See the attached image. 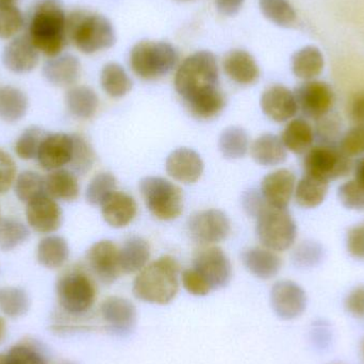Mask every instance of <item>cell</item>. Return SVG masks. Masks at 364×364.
Returning a JSON list of instances; mask_svg holds the SVG:
<instances>
[{"label":"cell","mask_w":364,"mask_h":364,"mask_svg":"<svg viewBox=\"0 0 364 364\" xmlns=\"http://www.w3.org/2000/svg\"><path fill=\"white\" fill-rule=\"evenodd\" d=\"M66 21L61 0H38L30 12L28 36L40 53L57 57L68 42Z\"/></svg>","instance_id":"1"},{"label":"cell","mask_w":364,"mask_h":364,"mask_svg":"<svg viewBox=\"0 0 364 364\" xmlns=\"http://www.w3.org/2000/svg\"><path fill=\"white\" fill-rule=\"evenodd\" d=\"M181 267L171 256L160 257L139 272L134 282V295L140 301L153 305L172 303L178 294Z\"/></svg>","instance_id":"2"},{"label":"cell","mask_w":364,"mask_h":364,"mask_svg":"<svg viewBox=\"0 0 364 364\" xmlns=\"http://www.w3.org/2000/svg\"><path fill=\"white\" fill-rule=\"evenodd\" d=\"M66 33L81 53L91 55L110 48L115 43V31L107 17L87 10H75L68 15Z\"/></svg>","instance_id":"3"},{"label":"cell","mask_w":364,"mask_h":364,"mask_svg":"<svg viewBox=\"0 0 364 364\" xmlns=\"http://www.w3.org/2000/svg\"><path fill=\"white\" fill-rule=\"evenodd\" d=\"M218 85V66L210 51H197L188 55L177 70L175 89L183 102L215 89Z\"/></svg>","instance_id":"4"},{"label":"cell","mask_w":364,"mask_h":364,"mask_svg":"<svg viewBox=\"0 0 364 364\" xmlns=\"http://www.w3.org/2000/svg\"><path fill=\"white\" fill-rule=\"evenodd\" d=\"M178 53L166 42L141 41L130 53V66L136 76L155 80L168 75L178 62Z\"/></svg>","instance_id":"5"},{"label":"cell","mask_w":364,"mask_h":364,"mask_svg":"<svg viewBox=\"0 0 364 364\" xmlns=\"http://www.w3.org/2000/svg\"><path fill=\"white\" fill-rule=\"evenodd\" d=\"M58 301L64 311L72 316L87 314L96 301L95 282L81 269H73L60 276L55 284Z\"/></svg>","instance_id":"6"},{"label":"cell","mask_w":364,"mask_h":364,"mask_svg":"<svg viewBox=\"0 0 364 364\" xmlns=\"http://www.w3.org/2000/svg\"><path fill=\"white\" fill-rule=\"evenodd\" d=\"M256 220L257 237L263 247L274 252H284L292 247L297 227L288 210L267 205Z\"/></svg>","instance_id":"7"},{"label":"cell","mask_w":364,"mask_h":364,"mask_svg":"<svg viewBox=\"0 0 364 364\" xmlns=\"http://www.w3.org/2000/svg\"><path fill=\"white\" fill-rule=\"evenodd\" d=\"M145 205L160 220H173L183 212L181 188L162 177H145L139 184Z\"/></svg>","instance_id":"8"},{"label":"cell","mask_w":364,"mask_h":364,"mask_svg":"<svg viewBox=\"0 0 364 364\" xmlns=\"http://www.w3.org/2000/svg\"><path fill=\"white\" fill-rule=\"evenodd\" d=\"M305 174L327 182L346 177L353 168L352 158L333 144H318L306 153Z\"/></svg>","instance_id":"9"},{"label":"cell","mask_w":364,"mask_h":364,"mask_svg":"<svg viewBox=\"0 0 364 364\" xmlns=\"http://www.w3.org/2000/svg\"><path fill=\"white\" fill-rule=\"evenodd\" d=\"M192 269L205 282L210 290L226 288L232 278V267L224 250L215 246L199 250L193 259Z\"/></svg>","instance_id":"10"},{"label":"cell","mask_w":364,"mask_h":364,"mask_svg":"<svg viewBox=\"0 0 364 364\" xmlns=\"http://www.w3.org/2000/svg\"><path fill=\"white\" fill-rule=\"evenodd\" d=\"M192 240L201 245H212L227 239L231 231L230 220L218 209L195 212L188 220Z\"/></svg>","instance_id":"11"},{"label":"cell","mask_w":364,"mask_h":364,"mask_svg":"<svg viewBox=\"0 0 364 364\" xmlns=\"http://www.w3.org/2000/svg\"><path fill=\"white\" fill-rule=\"evenodd\" d=\"M294 95L299 110L314 121L331 113L335 105L333 87L323 81H306L295 90Z\"/></svg>","instance_id":"12"},{"label":"cell","mask_w":364,"mask_h":364,"mask_svg":"<svg viewBox=\"0 0 364 364\" xmlns=\"http://www.w3.org/2000/svg\"><path fill=\"white\" fill-rule=\"evenodd\" d=\"M100 316L111 335L125 338L132 335L138 323V311L129 299L110 296L100 305Z\"/></svg>","instance_id":"13"},{"label":"cell","mask_w":364,"mask_h":364,"mask_svg":"<svg viewBox=\"0 0 364 364\" xmlns=\"http://www.w3.org/2000/svg\"><path fill=\"white\" fill-rule=\"evenodd\" d=\"M87 267L102 284H114L122 274L119 265V250L110 240L96 242L87 250Z\"/></svg>","instance_id":"14"},{"label":"cell","mask_w":364,"mask_h":364,"mask_svg":"<svg viewBox=\"0 0 364 364\" xmlns=\"http://www.w3.org/2000/svg\"><path fill=\"white\" fill-rule=\"evenodd\" d=\"M272 309L274 314L284 321L294 320L307 308V294L304 289L292 280H280L271 290Z\"/></svg>","instance_id":"15"},{"label":"cell","mask_w":364,"mask_h":364,"mask_svg":"<svg viewBox=\"0 0 364 364\" xmlns=\"http://www.w3.org/2000/svg\"><path fill=\"white\" fill-rule=\"evenodd\" d=\"M26 218L29 226L42 235L55 232L63 222V213L59 203L47 193L27 203Z\"/></svg>","instance_id":"16"},{"label":"cell","mask_w":364,"mask_h":364,"mask_svg":"<svg viewBox=\"0 0 364 364\" xmlns=\"http://www.w3.org/2000/svg\"><path fill=\"white\" fill-rule=\"evenodd\" d=\"M73 151L74 140L72 134L63 132L48 134L41 145L36 159L41 168L53 172L70 164Z\"/></svg>","instance_id":"17"},{"label":"cell","mask_w":364,"mask_h":364,"mask_svg":"<svg viewBox=\"0 0 364 364\" xmlns=\"http://www.w3.org/2000/svg\"><path fill=\"white\" fill-rule=\"evenodd\" d=\"M40 61V51L28 34L13 38L2 53L4 65L15 74H26L33 70Z\"/></svg>","instance_id":"18"},{"label":"cell","mask_w":364,"mask_h":364,"mask_svg":"<svg viewBox=\"0 0 364 364\" xmlns=\"http://www.w3.org/2000/svg\"><path fill=\"white\" fill-rule=\"evenodd\" d=\"M203 159L194 149L181 147L170 154L166 162L168 176L184 184H192L200 179L203 173Z\"/></svg>","instance_id":"19"},{"label":"cell","mask_w":364,"mask_h":364,"mask_svg":"<svg viewBox=\"0 0 364 364\" xmlns=\"http://www.w3.org/2000/svg\"><path fill=\"white\" fill-rule=\"evenodd\" d=\"M263 113L276 123H284L299 112L294 93L284 85H273L261 96Z\"/></svg>","instance_id":"20"},{"label":"cell","mask_w":364,"mask_h":364,"mask_svg":"<svg viewBox=\"0 0 364 364\" xmlns=\"http://www.w3.org/2000/svg\"><path fill=\"white\" fill-rule=\"evenodd\" d=\"M296 186V178L291 171L280 168L269 173L261 182V194L272 207L287 209Z\"/></svg>","instance_id":"21"},{"label":"cell","mask_w":364,"mask_h":364,"mask_svg":"<svg viewBox=\"0 0 364 364\" xmlns=\"http://www.w3.org/2000/svg\"><path fill=\"white\" fill-rule=\"evenodd\" d=\"M105 222L113 228L128 226L138 213V203L132 195L115 191L102 203Z\"/></svg>","instance_id":"22"},{"label":"cell","mask_w":364,"mask_h":364,"mask_svg":"<svg viewBox=\"0 0 364 364\" xmlns=\"http://www.w3.org/2000/svg\"><path fill=\"white\" fill-rule=\"evenodd\" d=\"M227 76L241 85H252L260 78V68L250 53L241 49L229 51L223 60Z\"/></svg>","instance_id":"23"},{"label":"cell","mask_w":364,"mask_h":364,"mask_svg":"<svg viewBox=\"0 0 364 364\" xmlns=\"http://www.w3.org/2000/svg\"><path fill=\"white\" fill-rule=\"evenodd\" d=\"M80 74V61L72 55L49 58L43 66L45 79L55 87H72L78 81Z\"/></svg>","instance_id":"24"},{"label":"cell","mask_w":364,"mask_h":364,"mask_svg":"<svg viewBox=\"0 0 364 364\" xmlns=\"http://www.w3.org/2000/svg\"><path fill=\"white\" fill-rule=\"evenodd\" d=\"M245 269L259 279L275 277L282 269V259L274 250L265 247H252L244 250L241 256Z\"/></svg>","instance_id":"25"},{"label":"cell","mask_w":364,"mask_h":364,"mask_svg":"<svg viewBox=\"0 0 364 364\" xmlns=\"http://www.w3.org/2000/svg\"><path fill=\"white\" fill-rule=\"evenodd\" d=\"M151 259V247L143 237L134 235L125 240L119 250L122 273L136 274L142 271Z\"/></svg>","instance_id":"26"},{"label":"cell","mask_w":364,"mask_h":364,"mask_svg":"<svg viewBox=\"0 0 364 364\" xmlns=\"http://www.w3.org/2000/svg\"><path fill=\"white\" fill-rule=\"evenodd\" d=\"M250 154L256 164L262 166H276L287 160V149L279 136L265 134L257 138L250 146Z\"/></svg>","instance_id":"27"},{"label":"cell","mask_w":364,"mask_h":364,"mask_svg":"<svg viewBox=\"0 0 364 364\" xmlns=\"http://www.w3.org/2000/svg\"><path fill=\"white\" fill-rule=\"evenodd\" d=\"M314 130L306 119H296L291 121L282 132L280 140L287 151L295 155L307 153L314 142Z\"/></svg>","instance_id":"28"},{"label":"cell","mask_w":364,"mask_h":364,"mask_svg":"<svg viewBox=\"0 0 364 364\" xmlns=\"http://www.w3.org/2000/svg\"><path fill=\"white\" fill-rule=\"evenodd\" d=\"M46 193L55 200L75 201L80 194V186L75 173L60 168L45 177Z\"/></svg>","instance_id":"29"},{"label":"cell","mask_w":364,"mask_h":364,"mask_svg":"<svg viewBox=\"0 0 364 364\" xmlns=\"http://www.w3.org/2000/svg\"><path fill=\"white\" fill-rule=\"evenodd\" d=\"M188 112L198 119H212L222 113L226 106V98L218 87L198 94L184 102Z\"/></svg>","instance_id":"30"},{"label":"cell","mask_w":364,"mask_h":364,"mask_svg":"<svg viewBox=\"0 0 364 364\" xmlns=\"http://www.w3.org/2000/svg\"><path fill=\"white\" fill-rule=\"evenodd\" d=\"M324 65V55L318 47H304L292 57L293 74L301 80H314L322 74Z\"/></svg>","instance_id":"31"},{"label":"cell","mask_w":364,"mask_h":364,"mask_svg":"<svg viewBox=\"0 0 364 364\" xmlns=\"http://www.w3.org/2000/svg\"><path fill=\"white\" fill-rule=\"evenodd\" d=\"M65 105L73 117L89 119L94 117L100 105L97 94L85 85L73 87L66 92Z\"/></svg>","instance_id":"32"},{"label":"cell","mask_w":364,"mask_h":364,"mask_svg":"<svg viewBox=\"0 0 364 364\" xmlns=\"http://www.w3.org/2000/svg\"><path fill=\"white\" fill-rule=\"evenodd\" d=\"M70 257L68 242L59 235H48L41 240L36 248V259L43 267L49 269L63 267Z\"/></svg>","instance_id":"33"},{"label":"cell","mask_w":364,"mask_h":364,"mask_svg":"<svg viewBox=\"0 0 364 364\" xmlns=\"http://www.w3.org/2000/svg\"><path fill=\"white\" fill-rule=\"evenodd\" d=\"M29 107L27 95L17 87H0V119L6 123L21 121Z\"/></svg>","instance_id":"34"},{"label":"cell","mask_w":364,"mask_h":364,"mask_svg":"<svg viewBox=\"0 0 364 364\" xmlns=\"http://www.w3.org/2000/svg\"><path fill=\"white\" fill-rule=\"evenodd\" d=\"M329 182L306 175L295 186V200L305 209L318 207L328 193Z\"/></svg>","instance_id":"35"},{"label":"cell","mask_w":364,"mask_h":364,"mask_svg":"<svg viewBox=\"0 0 364 364\" xmlns=\"http://www.w3.org/2000/svg\"><path fill=\"white\" fill-rule=\"evenodd\" d=\"M100 85L102 90L113 98H121L127 95L132 89V79L123 66L117 63L106 64L100 73Z\"/></svg>","instance_id":"36"},{"label":"cell","mask_w":364,"mask_h":364,"mask_svg":"<svg viewBox=\"0 0 364 364\" xmlns=\"http://www.w3.org/2000/svg\"><path fill=\"white\" fill-rule=\"evenodd\" d=\"M218 147L226 159L237 160L245 157L250 149L247 132L237 126L226 128L218 139Z\"/></svg>","instance_id":"37"},{"label":"cell","mask_w":364,"mask_h":364,"mask_svg":"<svg viewBox=\"0 0 364 364\" xmlns=\"http://www.w3.org/2000/svg\"><path fill=\"white\" fill-rule=\"evenodd\" d=\"M30 308V297L25 290L15 287L0 288V311L9 318L25 316Z\"/></svg>","instance_id":"38"},{"label":"cell","mask_w":364,"mask_h":364,"mask_svg":"<svg viewBox=\"0 0 364 364\" xmlns=\"http://www.w3.org/2000/svg\"><path fill=\"white\" fill-rule=\"evenodd\" d=\"M28 227L13 218H0V250L9 252L26 243L29 239Z\"/></svg>","instance_id":"39"},{"label":"cell","mask_w":364,"mask_h":364,"mask_svg":"<svg viewBox=\"0 0 364 364\" xmlns=\"http://www.w3.org/2000/svg\"><path fill=\"white\" fill-rule=\"evenodd\" d=\"M261 12L269 21L282 28L296 23L297 14L288 0H259Z\"/></svg>","instance_id":"40"},{"label":"cell","mask_w":364,"mask_h":364,"mask_svg":"<svg viewBox=\"0 0 364 364\" xmlns=\"http://www.w3.org/2000/svg\"><path fill=\"white\" fill-rule=\"evenodd\" d=\"M14 191L21 203H30L36 197L46 194L45 178L33 171H25L15 179Z\"/></svg>","instance_id":"41"},{"label":"cell","mask_w":364,"mask_h":364,"mask_svg":"<svg viewBox=\"0 0 364 364\" xmlns=\"http://www.w3.org/2000/svg\"><path fill=\"white\" fill-rule=\"evenodd\" d=\"M47 132L36 126L23 130L15 143V154L21 160H32L38 157V151Z\"/></svg>","instance_id":"42"},{"label":"cell","mask_w":364,"mask_h":364,"mask_svg":"<svg viewBox=\"0 0 364 364\" xmlns=\"http://www.w3.org/2000/svg\"><path fill=\"white\" fill-rule=\"evenodd\" d=\"M117 178L111 173H100L96 175L85 191V199L92 205L102 203L117 191Z\"/></svg>","instance_id":"43"},{"label":"cell","mask_w":364,"mask_h":364,"mask_svg":"<svg viewBox=\"0 0 364 364\" xmlns=\"http://www.w3.org/2000/svg\"><path fill=\"white\" fill-rule=\"evenodd\" d=\"M72 136L74 140V151L70 166L75 174H87L95 162V151L85 136L77 134Z\"/></svg>","instance_id":"44"},{"label":"cell","mask_w":364,"mask_h":364,"mask_svg":"<svg viewBox=\"0 0 364 364\" xmlns=\"http://www.w3.org/2000/svg\"><path fill=\"white\" fill-rule=\"evenodd\" d=\"M25 27V17L15 4H0V38H15Z\"/></svg>","instance_id":"45"},{"label":"cell","mask_w":364,"mask_h":364,"mask_svg":"<svg viewBox=\"0 0 364 364\" xmlns=\"http://www.w3.org/2000/svg\"><path fill=\"white\" fill-rule=\"evenodd\" d=\"M324 258V250L316 242L305 241L299 244L292 254V261L299 269H312Z\"/></svg>","instance_id":"46"},{"label":"cell","mask_w":364,"mask_h":364,"mask_svg":"<svg viewBox=\"0 0 364 364\" xmlns=\"http://www.w3.org/2000/svg\"><path fill=\"white\" fill-rule=\"evenodd\" d=\"M314 136H318L321 144H333L341 136V119L335 113H328L325 117L316 119Z\"/></svg>","instance_id":"47"},{"label":"cell","mask_w":364,"mask_h":364,"mask_svg":"<svg viewBox=\"0 0 364 364\" xmlns=\"http://www.w3.org/2000/svg\"><path fill=\"white\" fill-rule=\"evenodd\" d=\"M338 197L346 209L364 210V188L355 179L340 186Z\"/></svg>","instance_id":"48"},{"label":"cell","mask_w":364,"mask_h":364,"mask_svg":"<svg viewBox=\"0 0 364 364\" xmlns=\"http://www.w3.org/2000/svg\"><path fill=\"white\" fill-rule=\"evenodd\" d=\"M339 149L350 158L364 155V125L350 128L340 140Z\"/></svg>","instance_id":"49"},{"label":"cell","mask_w":364,"mask_h":364,"mask_svg":"<svg viewBox=\"0 0 364 364\" xmlns=\"http://www.w3.org/2000/svg\"><path fill=\"white\" fill-rule=\"evenodd\" d=\"M8 364H48L42 353L29 346H13L6 353Z\"/></svg>","instance_id":"50"},{"label":"cell","mask_w":364,"mask_h":364,"mask_svg":"<svg viewBox=\"0 0 364 364\" xmlns=\"http://www.w3.org/2000/svg\"><path fill=\"white\" fill-rule=\"evenodd\" d=\"M16 164L10 155L0 149V194L10 190L16 179Z\"/></svg>","instance_id":"51"},{"label":"cell","mask_w":364,"mask_h":364,"mask_svg":"<svg viewBox=\"0 0 364 364\" xmlns=\"http://www.w3.org/2000/svg\"><path fill=\"white\" fill-rule=\"evenodd\" d=\"M181 282L184 290L194 296H207L211 293L209 287L199 277L198 274L191 267L181 273Z\"/></svg>","instance_id":"52"},{"label":"cell","mask_w":364,"mask_h":364,"mask_svg":"<svg viewBox=\"0 0 364 364\" xmlns=\"http://www.w3.org/2000/svg\"><path fill=\"white\" fill-rule=\"evenodd\" d=\"M267 201L263 198L262 194L255 188L246 191L242 196V205L244 211L250 218H257L263 209L267 207Z\"/></svg>","instance_id":"53"},{"label":"cell","mask_w":364,"mask_h":364,"mask_svg":"<svg viewBox=\"0 0 364 364\" xmlns=\"http://www.w3.org/2000/svg\"><path fill=\"white\" fill-rule=\"evenodd\" d=\"M346 246L350 256L355 259H364V224L357 225L348 230Z\"/></svg>","instance_id":"54"},{"label":"cell","mask_w":364,"mask_h":364,"mask_svg":"<svg viewBox=\"0 0 364 364\" xmlns=\"http://www.w3.org/2000/svg\"><path fill=\"white\" fill-rule=\"evenodd\" d=\"M344 307L346 311L356 318H364V284L353 289L346 301Z\"/></svg>","instance_id":"55"},{"label":"cell","mask_w":364,"mask_h":364,"mask_svg":"<svg viewBox=\"0 0 364 364\" xmlns=\"http://www.w3.org/2000/svg\"><path fill=\"white\" fill-rule=\"evenodd\" d=\"M348 117L356 125H364V91L355 94L348 104Z\"/></svg>","instance_id":"56"},{"label":"cell","mask_w":364,"mask_h":364,"mask_svg":"<svg viewBox=\"0 0 364 364\" xmlns=\"http://www.w3.org/2000/svg\"><path fill=\"white\" fill-rule=\"evenodd\" d=\"M244 0H215L216 9L220 14L232 16L241 10Z\"/></svg>","instance_id":"57"},{"label":"cell","mask_w":364,"mask_h":364,"mask_svg":"<svg viewBox=\"0 0 364 364\" xmlns=\"http://www.w3.org/2000/svg\"><path fill=\"white\" fill-rule=\"evenodd\" d=\"M355 181L364 188V157L359 159L355 164Z\"/></svg>","instance_id":"58"},{"label":"cell","mask_w":364,"mask_h":364,"mask_svg":"<svg viewBox=\"0 0 364 364\" xmlns=\"http://www.w3.org/2000/svg\"><path fill=\"white\" fill-rule=\"evenodd\" d=\"M6 333V321L0 316V343L4 341V337Z\"/></svg>","instance_id":"59"},{"label":"cell","mask_w":364,"mask_h":364,"mask_svg":"<svg viewBox=\"0 0 364 364\" xmlns=\"http://www.w3.org/2000/svg\"><path fill=\"white\" fill-rule=\"evenodd\" d=\"M0 364H8L6 354H0Z\"/></svg>","instance_id":"60"},{"label":"cell","mask_w":364,"mask_h":364,"mask_svg":"<svg viewBox=\"0 0 364 364\" xmlns=\"http://www.w3.org/2000/svg\"><path fill=\"white\" fill-rule=\"evenodd\" d=\"M16 0H0V4H15Z\"/></svg>","instance_id":"61"},{"label":"cell","mask_w":364,"mask_h":364,"mask_svg":"<svg viewBox=\"0 0 364 364\" xmlns=\"http://www.w3.org/2000/svg\"><path fill=\"white\" fill-rule=\"evenodd\" d=\"M361 350H363V357H364V339H363V344H361Z\"/></svg>","instance_id":"62"},{"label":"cell","mask_w":364,"mask_h":364,"mask_svg":"<svg viewBox=\"0 0 364 364\" xmlns=\"http://www.w3.org/2000/svg\"><path fill=\"white\" fill-rule=\"evenodd\" d=\"M62 364H78V363H70V361H68V363H62Z\"/></svg>","instance_id":"63"},{"label":"cell","mask_w":364,"mask_h":364,"mask_svg":"<svg viewBox=\"0 0 364 364\" xmlns=\"http://www.w3.org/2000/svg\"><path fill=\"white\" fill-rule=\"evenodd\" d=\"M181 1H188V0H181Z\"/></svg>","instance_id":"64"}]
</instances>
